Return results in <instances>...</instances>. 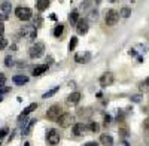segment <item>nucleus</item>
I'll list each match as a JSON object with an SVG mask.
<instances>
[{
  "label": "nucleus",
  "mask_w": 149,
  "mask_h": 146,
  "mask_svg": "<svg viewBox=\"0 0 149 146\" xmlns=\"http://www.w3.org/2000/svg\"><path fill=\"white\" fill-rule=\"evenodd\" d=\"M119 15H121L122 18H128V17L131 15V9H130V8H121Z\"/></svg>",
  "instance_id": "22"
},
{
  "label": "nucleus",
  "mask_w": 149,
  "mask_h": 146,
  "mask_svg": "<svg viewBox=\"0 0 149 146\" xmlns=\"http://www.w3.org/2000/svg\"><path fill=\"white\" fill-rule=\"evenodd\" d=\"M142 99H143V97H142L140 94H136V95H133V97H131V102L139 103V102H142Z\"/></svg>",
  "instance_id": "30"
},
{
  "label": "nucleus",
  "mask_w": 149,
  "mask_h": 146,
  "mask_svg": "<svg viewBox=\"0 0 149 146\" xmlns=\"http://www.w3.org/2000/svg\"><path fill=\"white\" fill-rule=\"evenodd\" d=\"M0 102H2V97H0Z\"/></svg>",
  "instance_id": "43"
},
{
  "label": "nucleus",
  "mask_w": 149,
  "mask_h": 146,
  "mask_svg": "<svg viewBox=\"0 0 149 146\" xmlns=\"http://www.w3.org/2000/svg\"><path fill=\"white\" fill-rule=\"evenodd\" d=\"M110 121H112V116H110V115H106V116H104V125L110 124Z\"/></svg>",
  "instance_id": "35"
},
{
  "label": "nucleus",
  "mask_w": 149,
  "mask_h": 146,
  "mask_svg": "<svg viewBox=\"0 0 149 146\" xmlns=\"http://www.w3.org/2000/svg\"><path fill=\"white\" fill-rule=\"evenodd\" d=\"M8 133H9V128H8V127H3L2 130H0V140H2V139L8 134Z\"/></svg>",
  "instance_id": "28"
},
{
  "label": "nucleus",
  "mask_w": 149,
  "mask_h": 146,
  "mask_svg": "<svg viewBox=\"0 0 149 146\" xmlns=\"http://www.w3.org/2000/svg\"><path fill=\"white\" fill-rule=\"evenodd\" d=\"M61 113H63V109H61V106H60V104H52V106L46 111V118H48L49 121H57V119L61 116Z\"/></svg>",
  "instance_id": "2"
},
{
  "label": "nucleus",
  "mask_w": 149,
  "mask_h": 146,
  "mask_svg": "<svg viewBox=\"0 0 149 146\" xmlns=\"http://www.w3.org/2000/svg\"><path fill=\"white\" fill-rule=\"evenodd\" d=\"M143 127H145V128H148V130H149V118H146V119H145V121H143Z\"/></svg>",
  "instance_id": "37"
},
{
  "label": "nucleus",
  "mask_w": 149,
  "mask_h": 146,
  "mask_svg": "<svg viewBox=\"0 0 149 146\" xmlns=\"http://www.w3.org/2000/svg\"><path fill=\"white\" fill-rule=\"evenodd\" d=\"M43 52H45V43L43 42H36L29 49L30 58H39V57L43 55Z\"/></svg>",
  "instance_id": "1"
},
{
  "label": "nucleus",
  "mask_w": 149,
  "mask_h": 146,
  "mask_svg": "<svg viewBox=\"0 0 149 146\" xmlns=\"http://www.w3.org/2000/svg\"><path fill=\"white\" fill-rule=\"evenodd\" d=\"M69 21H70L72 26H76V22L79 21V10H78V9H73V10L70 12V15H69Z\"/></svg>",
  "instance_id": "16"
},
{
  "label": "nucleus",
  "mask_w": 149,
  "mask_h": 146,
  "mask_svg": "<svg viewBox=\"0 0 149 146\" xmlns=\"http://www.w3.org/2000/svg\"><path fill=\"white\" fill-rule=\"evenodd\" d=\"M76 31H78V34H85L86 31H88V29H90V24H88V19H85V18H81L78 22H76Z\"/></svg>",
  "instance_id": "8"
},
{
  "label": "nucleus",
  "mask_w": 149,
  "mask_h": 146,
  "mask_svg": "<svg viewBox=\"0 0 149 146\" xmlns=\"http://www.w3.org/2000/svg\"><path fill=\"white\" fill-rule=\"evenodd\" d=\"M0 146H2V142H0Z\"/></svg>",
  "instance_id": "44"
},
{
  "label": "nucleus",
  "mask_w": 149,
  "mask_h": 146,
  "mask_svg": "<svg viewBox=\"0 0 149 146\" xmlns=\"http://www.w3.org/2000/svg\"><path fill=\"white\" fill-rule=\"evenodd\" d=\"M19 33H21V34H22L27 40L33 42V40H34V38H36V34H37V30H36V27H34V26L29 24V26H24V27L21 29V31H19Z\"/></svg>",
  "instance_id": "3"
},
{
  "label": "nucleus",
  "mask_w": 149,
  "mask_h": 146,
  "mask_svg": "<svg viewBox=\"0 0 149 146\" xmlns=\"http://www.w3.org/2000/svg\"><path fill=\"white\" fill-rule=\"evenodd\" d=\"M76 45H78V38H72L70 39V43H69V49L73 51L74 48H76Z\"/></svg>",
  "instance_id": "25"
},
{
  "label": "nucleus",
  "mask_w": 149,
  "mask_h": 146,
  "mask_svg": "<svg viewBox=\"0 0 149 146\" xmlns=\"http://www.w3.org/2000/svg\"><path fill=\"white\" fill-rule=\"evenodd\" d=\"M119 133H121V136H124V137H127V136H128V133H127V128H122V130H121Z\"/></svg>",
  "instance_id": "36"
},
{
  "label": "nucleus",
  "mask_w": 149,
  "mask_h": 146,
  "mask_svg": "<svg viewBox=\"0 0 149 146\" xmlns=\"http://www.w3.org/2000/svg\"><path fill=\"white\" fill-rule=\"evenodd\" d=\"M0 10H2L3 14L9 15L10 12H12V3L10 2H3L2 5H0Z\"/></svg>",
  "instance_id": "18"
},
{
  "label": "nucleus",
  "mask_w": 149,
  "mask_h": 146,
  "mask_svg": "<svg viewBox=\"0 0 149 146\" xmlns=\"http://www.w3.org/2000/svg\"><path fill=\"white\" fill-rule=\"evenodd\" d=\"M9 91H10V88H8V87H0V97H2V94H6Z\"/></svg>",
  "instance_id": "33"
},
{
  "label": "nucleus",
  "mask_w": 149,
  "mask_h": 146,
  "mask_svg": "<svg viewBox=\"0 0 149 146\" xmlns=\"http://www.w3.org/2000/svg\"><path fill=\"white\" fill-rule=\"evenodd\" d=\"M90 130H91L93 133H98V130H100V125H98L97 122H91V124H90Z\"/></svg>",
  "instance_id": "27"
},
{
  "label": "nucleus",
  "mask_w": 149,
  "mask_h": 146,
  "mask_svg": "<svg viewBox=\"0 0 149 146\" xmlns=\"http://www.w3.org/2000/svg\"><path fill=\"white\" fill-rule=\"evenodd\" d=\"M58 90H60V87H55V88H52V90H49V91H46L42 97H43V99H49V97H52L54 94H57L58 92Z\"/></svg>",
  "instance_id": "23"
},
{
  "label": "nucleus",
  "mask_w": 149,
  "mask_h": 146,
  "mask_svg": "<svg viewBox=\"0 0 149 146\" xmlns=\"http://www.w3.org/2000/svg\"><path fill=\"white\" fill-rule=\"evenodd\" d=\"M34 109H37V104H36V103H31L30 106H27V107H26V109H24V111L21 112V115L18 116V121L21 122V121H22L24 118H26V116H27L29 113H31V112L34 111Z\"/></svg>",
  "instance_id": "12"
},
{
  "label": "nucleus",
  "mask_w": 149,
  "mask_h": 146,
  "mask_svg": "<svg viewBox=\"0 0 149 146\" xmlns=\"http://www.w3.org/2000/svg\"><path fill=\"white\" fill-rule=\"evenodd\" d=\"M15 15H17V18L21 19V21H29V19L33 17L31 9H30V8H22V6H19V8L15 9Z\"/></svg>",
  "instance_id": "4"
},
{
  "label": "nucleus",
  "mask_w": 149,
  "mask_h": 146,
  "mask_svg": "<svg viewBox=\"0 0 149 146\" xmlns=\"http://www.w3.org/2000/svg\"><path fill=\"white\" fill-rule=\"evenodd\" d=\"M98 2H100V0H98Z\"/></svg>",
  "instance_id": "45"
},
{
  "label": "nucleus",
  "mask_w": 149,
  "mask_h": 146,
  "mask_svg": "<svg viewBox=\"0 0 149 146\" xmlns=\"http://www.w3.org/2000/svg\"><path fill=\"white\" fill-rule=\"evenodd\" d=\"M57 122L61 128H67L73 122V115L72 113H61V116L57 119Z\"/></svg>",
  "instance_id": "6"
},
{
  "label": "nucleus",
  "mask_w": 149,
  "mask_h": 146,
  "mask_svg": "<svg viewBox=\"0 0 149 146\" xmlns=\"http://www.w3.org/2000/svg\"><path fill=\"white\" fill-rule=\"evenodd\" d=\"M140 91H143V92H148L149 91V85L146 83V81L140 83Z\"/></svg>",
  "instance_id": "29"
},
{
  "label": "nucleus",
  "mask_w": 149,
  "mask_h": 146,
  "mask_svg": "<svg viewBox=\"0 0 149 146\" xmlns=\"http://www.w3.org/2000/svg\"><path fill=\"white\" fill-rule=\"evenodd\" d=\"M12 82H14L15 85H18V87H21V85L29 82V76H26V75H15L14 78H12Z\"/></svg>",
  "instance_id": "13"
},
{
  "label": "nucleus",
  "mask_w": 149,
  "mask_h": 146,
  "mask_svg": "<svg viewBox=\"0 0 149 146\" xmlns=\"http://www.w3.org/2000/svg\"><path fill=\"white\" fill-rule=\"evenodd\" d=\"M85 146H98L97 142H88V143H85Z\"/></svg>",
  "instance_id": "39"
},
{
  "label": "nucleus",
  "mask_w": 149,
  "mask_h": 146,
  "mask_svg": "<svg viewBox=\"0 0 149 146\" xmlns=\"http://www.w3.org/2000/svg\"><path fill=\"white\" fill-rule=\"evenodd\" d=\"M85 131H86V125L82 122H78L73 125V134L74 136H82V134H85Z\"/></svg>",
  "instance_id": "11"
},
{
  "label": "nucleus",
  "mask_w": 149,
  "mask_h": 146,
  "mask_svg": "<svg viewBox=\"0 0 149 146\" xmlns=\"http://www.w3.org/2000/svg\"><path fill=\"white\" fill-rule=\"evenodd\" d=\"M14 137H15V131H12V133H10V136H9V139H8V140H9V142H12V139H14Z\"/></svg>",
  "instance_id": "40"
},
{
  "label": "nucleus",
  "mask_w": 149,
  "mask_h": 146,
  "mask_svg": "<svg viewBox=\"0 0 149 146\" xmlns=\"http://www.w3.org/2000/svg\"><path fill=\"white\" fill-rule=\"evenodd\" d=\"M100 143L104 145V146H112L113 145V139H112V136H109V134H102L100 136Z\"/></svg>",
  "instance_id": "17"
},
{
  "label": "nucleus",
  "mask_w": 149,
  "mask_h": 146,
  "mask_svg": "<svg viewBox=\"0 0 149 146\" xmlns=\"http://www.w3.org/2000/svg\"><path fill=\"white\" fill-rule=\"evenodd\" d=\"M9 18V15H6V14H3L2 10H0V22H5L6 19Z\"/></svg>",
  "instance_id": "32"
},
{
  "label": "nucleus",
  "mask_w": 149,
  "mask_h": 146,
  "mask_svg": "<svg viewBox=\"0 0 149 146\" xmlns=\"http://www.w3.org/2000/svg\"><path fill=\"white\" fill-rule=\"evenodd\" d=\"M146 83H148V85H149V78H148V79H146Z\"/></svg>",
  "instance_id": "41"
},
{
  "label": "nucleus",
  "mask_w": 149,
  "mask_h": 146,
  "mask_svg": "<svg viewBox=\"0 0 149 146\" xmlns=\"http://www.w3.org/2000/svg\"><path fill=\"white\" fill-rule=\"evenodd\" d=\"M90 58H91V54H90V52H85V54H84V52H79V54L74 55V61L79 63V64H82V63H88Z\"/></svg>",
  "instance_id": "10"
},
{
  "label": "nucleus",
  "mask_w": 149,
  "mask_h": 146,
  "mask_svg": "<svg viewBox=\"0 0 149 146\" xmlns=\"http://www.w3.org/2000/svg\"><path fill=\"white\" fill-rule=\"evenodd\" d=\"M79 100H81V92H78V91L72 92V94L67 97V102H69V103H78Z\"/></svg>",
  "instance_id": "19"
},
{
  "label": "nucleus",
  "mask_w": 149,
  "mask_h": 146,
  "mask_svg": "<svg viewBox=\"0 0 149 146\" xmlns=\"http://www.w3.org/2000/svg\"><path fill=\"white\" fill-rule=\"evenodd\" d=\"M6 46H8V39L5 36H0V49H5Z\"/></svg>",
  "instance_id": "26"
},
{
  "label": "nucleus",
  "mask_w": 149,
  "mask_h": 146,
  "mask_svg": "<svg viewBox=\"0 0 149 146\" xmlns=\"http://www.w3.org/2000/svg\"><path fill=\"white\" fill-rule=\"evenodd\" d=\"M5 33V26H3V22H0V36H3Z\"/></svg>",
  "instance_id": "38"
},
{
  "label": "nucleus",
  "mask_w": 149,
  "mask_h": 146,
  "mask_svg": "<svg viewBox=\"0 0 149 146\" xmlns=\"http://www.w3.org/2000/svg\"><path fill=\"white\" fill-rule=\"evenodd\" d=\"M118 19H119V12H116V10H113V9L107 10V14H106V24H107L109 27L116 26Z\"/></svg>",
  "instance_id": "5"
},
{
  "label": "nucleus",
  "mask_w": 149,
  "mask_h": 146,
  "mask_svg": "<svg viewBox=\"0 0 149 146\" xmlns=\"http://www.w3.org/2000/svg\"><path fill=\"white\" fill-rule=\"evenodd\" d=\"M46 139H48V143L49 145H58L60 143V133L57 130H49L48 134H46Z\"/></svg>",
  "instance_id": "9"
},
{
  "label": "nucleus",
  "mask_w": 149,
  "mask_h": 146,
  "mask_svg": "<svg viewBox=\"0 0 149 146\" xmlns=\"http://www.w3.org/2000/svg\"><path fill=\"white\" fill-rule=\"evenodd\" d=\"M110 2H116V0H110Z\"/></svg>",
  "instance_id": "42"
},
{
  "label": "nucleus",
  "mask_w": 149,
  "mask_h": 146,
  "mask_svg": "<svg viewBox=\"0 0 149 146\" xmlns=\"http://www.w3.org/2000/svg\"><path fill=\"white\" fill-rule=\"evenodd\" d=\"M36 121H37V119H29V122L24 125V128H22V134H24V136H29L30 133H31V130H33V127H34V124H36Z\"/></svg>",
  "instance_id": "14"
},
{
  "label": "nucleus",
  "mask_w": 149,
  "mask_h": 146,
  "mask_svg": "<svg viewBox=\"0 0 149 146\" xmlns=\"http://www.w3.org/2000/svg\"><path fill=\"white\" fill-rule=\"evenodd\" d=\"M113 81H115V78H113V73H110V72L103 73L102 78H100V87H102V88L110 87V85L113 83Z\"/></svg>",
  "instance_id": "7"
},
{
  "label": "nucleus",
  "mask_w": 149,
  "mask_h": 146,
  "mask_svg": "<svg viewBox=\"0 0 149 146\" xmlns=\"http://www.w3.org/2000/svg\"><path fill=\"white\" fill-rule=\"evenodd\" d=\"M5 82H6V76L3 75V73H0V87H3Z\"/></svg>",
  "instance_id": "34"
},
{
  "label": "nucleus",
  "mask_w": 149,
  "mask_h": 146,
  "mask_svg": "<svg viewBox=\"0 0 149 146\" xmlns=\"http://www.w3.org/2000/svg\"><path fill=\"white\" fill-rule=\"evenodd\" d=\"M15 64V61H14V58H12L10 55H8L6 58H5V66L6 67H12V66H14Z\"/></svg>",
  "instance_id": "24"
},
{
  "label": "nucleus",
  "mask_w": 149,
  "mask_h": 146,
  "mask_svg": "<svg viewBox=\"0 0 149 146\" xmlns=\"http://www.w3.org/2000/svg\"><path fill=\"white\" fill-rule=\"evenodd\" d=\"M97 18H98V12H97V10H93L91 14H90V19H91V21H95Z\"/></svg>",
  "instance_id": "31"
},
{
  "label": "nucleus",
  "mask_w": 149,
  "mask_h": 146,
  "mask_svg": "<svg viewBox=\"0 0 149 146\" xmlns=\"http://www.w3.org/2000/svg\"><path fill=\"white\" fill-rule=\"evenodd\" d=\"M48 6H49V0H37V3H36L37 10H40V12L48 9Z\"/></svg>",
  "instance_id": "20"
},
{
  "label": "nucleus",
  "mask_w": 149,
  "mask_h": 146,
  "mask_svg": "<svg viewBox=\"0 0 149 146\" xmlns=\"http://www.w3.org/2000/svg\"><path fill=\"white\" fill-rule=\"evenodd\" d=\"M48 70V64H39L33 69V76H40Z\"/></svg>",
  "instance_id": "15"
},
{
  "label": "nucleus",
  "mask_w": 149,
  "mask_h": 146,
  "mask_svg": "<svg viewBox=\"0 0 149 146\" xmlns=\"http://www.w3.org/2000/svg\"><path fill=\"white\" fill-rule=\"evenodd\" d=\"M64 33V26L63 24H57L55 29H54V36L55 38H61V34Z\"/></svg>",
  "instance_id": "21"
}]
</instances>
